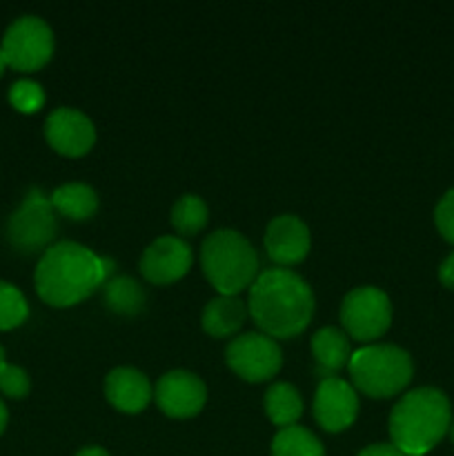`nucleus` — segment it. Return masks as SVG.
<instances>
[{"label":"nucleus","mask_w":454,"mask_h":456,"mask_svg":"<svg viewBox=\"0 0 454 456\" xmlns=\"http://www.w3.org/2000/svg\"><path fill=\"white\" fill-rule=\"evenodd\" d=\"M452 408L448 396L436 387L405 392L390 414L392 445L405 456L430 452L448 435Z\"/></svg>","instance_id":"3"},{"label":"nucleus","mask_w":454,"mask_h":456,"mask_svg":"<svg viewBox=\"0 0 454 456\" xmlns=\"http://www.w3.org/2000/svg\"><path fill=\"white\" fill-rule=\"evenodd\" d=\"M359 456H405V454L399 452L392 444H374L369 445V448L361 450Z\"/></svg>","instance_id":"27"},{"label":"nucleus","mask_w":454,"mask_h":456,"mask_svg":"<svg viewBox=\"0 0 454 456\" xmlns=\"http://www.w3.org/2000/svg\"><path fill=\"white\" fill-rule=\"evenodd\" d=\"M265 414L279 428L296 426L303 414V401L296 387L292 383H274L265 392Z\"/></svg>","instance_id":"20"},{"label":"nucleus","mask_w":454,"mask_h":456,"mask_svg":"<svg viewBox=\"0 0 454 456\" xmlns=\"http://www.w3.org/2000/svg\"><path fill=\"white\" fill-rule=\"evenodd\" d=\"M29 316L27 298L16 285L0 281V332L20 328Z\"/></svg>","instance_id":"23"},{"label":"nucleus","mask_w":454,"mask_h":456,"mask_svg":"<svg viewBox=\"0 0 454 456\" xmlns=\"http://www.w3.org/2000/svg\"><path fill=\"white\" fill-rule=\"evenodd\" d=\"M29 374L25 372L18 365L3 363L0 365V392L9 399H22V396L29 395Z\"/></svg>","instance_id":"25"},{"label":"nucleus","mask_w":454,"mask_h":456,"mask_svg":"<svg viewBox=\"0 0 454 456\" xmlns=\"http://www.w3.org/2000/svg\"><path fill=\"white\" fill-rule=\"evenodd\" d=\"M4 67H7V61H4V53L3 49H0V76L4 74Z\"/></svg>","instance_id":"31"},{"label":"nucleus","mask_w":454,"mask_h":456,"mask_svg":"<svg viewBox=\"0 0 454 456\" xmlns=\"http://www.w3.org/2000/svg\"><path fill=\"white\" fill-rule=\"evenodd\" d=\"M439 281L445 285V288L454 289V252L441 263L439 267Z\"/></svg>","instance_id":"28"},{"label":"nucleus","mask_w":454,"mask_h":456,"mask_svg":"<svg viewBox=\"0 0 454 456\" xmlns=\"http://www.w3.org/2000/svg\"><path fill=\"white\" fill-rule=\"evenodd\" d=\"M76 456H109V454H107V450L92 445V448H83Z\"/></svg>","instance_id":"29"},{"label":"nucleus","mask_w":454,"mask_h":456,"mask_svg":"<svg viewBox=\"0 0 454 456\" xmlns=\"http://www.w3.org/2000/svg\"><path fill=\"white\" fill-rule=\"evenodd\" d=\"M450 439H452V445H454V419H452V423H450Z\"/></svg>","instance_id":"32"},{"label":"nucleus","mask_w":454,"mask_h":456,"mask_svg":"<svg viewBox=\"0 0 454 456\" xmlns=\"http://www.w3.org/2000/svg\"><path fill=\"white\" fill-rule=\"evenodd\" d=\"M310 230L305 223L292 214L272 218L265 230V252L276 265H296L310 252Z\"/></svg>","instance_id":"14"},{"label":"nucleus","mask_w":454,"mask_h":456,"mask_svg":"<svg viewBox=\"0 0 454 456\" xmlns=\"http://www.w3.org/2000/svg\"><path fill=\"white\" fill-rule=\"evenodd\" d=\"M49 200L58 214L71 218V221L92 218L98 209V194L93 191V187L85 185V183H67V185L56 187Z\"/></svg>","instance_id":"18"},{"label":"nucleus","mask_w":454,"mask_h":456,"mask_svg":"<svg viewBox=\"0 0 454 456\" xmlns=\"http://www.w3.org/2000/svg\"><path fill=\"white\" fill-rule=\"evenodd\" d=\"M247 314V305L239 297H216L205 305L203 330L214 338L231 337L243 328Z\"/></svg>","instance_id":"17"},{"label":"nucleus","mask_w":454,"mask_h":456,"mask_svg":"<svg viewBox=\"0 0 454 456\" xmlns=\"http://www.w3.org/2000/svg\"><path fill=\"white\" fill-rule=\"evenodd\" d=\"M7 419H9L7 408H4V403H3V401H0V435H3L4 428H7Z\"/></svg>","instance_id":"30"},{"label":"nucleus","mask_w":454,"mask_h":456,"mask_svg":"<svg viewBox=\"0 0 454 456\" xmlns=\"http://www.w3.org/2000/svg\"><path fill=\"white\" fill-rule=\"evenodd\" d=\"M172 221L174 230L182 236H194L207 225L209 221V209L205 200L196 194H185L174 203L172 208Z\"/></svg>","instance_id":"22"},{"label":"nucleus","mask_w":454,"mask_h":456,"mask_svg":"<svg viewBox=\"0 0 454 456\" xmlns=\"http://www.w3.org/2000/svg\"><path fill=\"white\" fill-rule=\"evenodd\" d=\"M314 307V292L307 281L288 267L261 272L249 288V316L274 341L301 334L310 325Z\"/></svg>","instance_id":"2"},{"label":"nucleus","mask_w":454,"mask_h":456,"mask_svg":"<svg viewBox=\"0 0 454 456\" xmlns=\"http://www.w3.org/2000/svg\"><path fill=\"white\" fill-rule=\"evenodd\" d=\"M114 274V263L85 245L62 240L45 249L36 265V292L47 305L71 307L92 297Z\"/></svg>","instance_id":"1"},{"label":"nucleus","mask_w":454,"mask_h":456,"mask_svg":"<svg viewBox=\"0 0 454 456\" xmlns=\"http://www.w3.org/2000/svg\"><path fill=\"white\" fill-rule=\"evenodd\" d=\"M352 383L372 399H390L403 392L412 381V359L399 346H368L352 352L347 363Z\"/></svg>","instance_id":"5"},{"label":"nucleus","mask_w":454,"mask_h":456,"mask_svg":"<svg viewBox=\"0 0 454 456\" xmlns=\"http://www.w3.org/2000/svg\"><path fill=\"white\" fill-rule=\"evenodd\" d=\"M9 102L20 114H36L45 105V92L34 80H18L9 89Z\"/></svg>","instance_id":"24"},{"label":"nucleus","mask_w":454,"mask_h":456,"mask_svg":"<svg viewBox=\"0 0 454 456\" xmlns=\"http://www.w3.org/2000/svg\"><path fill=\"white\" fill-rule=\"evenodd\" d=\"M343 332L361 343L383 337L392 323V303L383 289L363 285L345 294L341 303Z\"/></svg>","instance_id":"6"},{"label":"nucleus","mask_w":454,"mask_h":456,"mask_svg":"<svg viewBox=\"0 0 454 456\" xmlns=\"http://www.w3.org/2000/svg\"><path fill=\"white\" fill-rule=\"evenodd\" d=\"M3 363H7V361H4V350H3V346H0V365Z\"/></svg>","instance_id":"33"},{"label":"nucleus","mask_w":454,"mask_h":456,"mask_svg":"<svg viewBox=\"0 0 454 456\" xmlns=\"http://www.w3.org/2000/svg\"><path fill=\"white\" fill-rule=\"evenodd\" d=\"M154 396L163 414L172 419H190L203 410L207 401V387L194 372L172 370L158 379Z\"/></svg>","instance_id":"10"},{"label":"nucleus","mask_w":454,"mask_h":456,"mask_svg":"<svg viewBox=\"0 0 454 456\" xmlns=\"http://www.w3.org/2000/svg\"><path fill=\"white\" fill-rule=\"evenodd\" d=\"M191 248L178 236L151 240L141 256V274L154 285L176 283L190 272Z\"/></svg>","instance_id":"12"},{"label":"nucleus","mask_w":454,"mask_h":456,"mask_svg":"<svg viewBox=\"0 0 454 456\" xmlns=\"http://www.w3.org/2000/svg\"><path fill=\"white\" fill-rule=\"evenodd\" d=\"M434 223L436 230L441 232V236H443L448 243L454 245V187L450 191H445L443 199L436 203Z\"/></svg>","instance_id":"26"},{"label":"nucleus","mask_w":454,"mask_h":456,"mask_svg":"<svg viewBox=\"0 0 454 456\" xmlns=\"http://www.w3.org/2000/svg\"><path fill=\"white\" fill-rule=\"evenodd\" d=\"M45 138L62 156H85L96 142V129L89 116L71 107H58L45 120Z\"/></svg>","instance_id":"13"},{"label":"nucleus","mask_w":454,"mask_h":456,"mask_svg":"<svg viewBox=\"0 0 454 456\" xmlns=\"http://www.w3.org/2000/svg\"><path fill=\"white\" fill-rule=\"evenodd\" d=\"M272 456H325L323 444L307 428H280L272 441Z\"/></svg>","instance_id":"21"},{"label":"nucleus","mask_w":454,"mask_h":456,"mask_svg":"<svg viewBox=\"0 0 454 456\" xmlns=\"http://www.w3.org/2000/svg\"><path fill=\"white\" fill-rule=\"evenodd\" d=\"M359 396L354 386L338 377L320 379L314 396V419L323 430L343 432L356 421Z\"/></svg>","instance_id":"11"},{"label":"nucleus","mask_w":454,"mask_h":456,"mask_svg":"<svg viewBox=\"0 0 454 456\" xmlns=\"http://www.w3.org/2000/svg\"><path fill=\"white\" fill-rule=\"evenodd\" d=\"M9 240L20 252H38L47 248L49 240L56 236V218H53L52 200L45 199L40 191H31L9 221Z\"/></svg>","instance_id":"9"},{"label":"nucleus","mask_w":454,"mask_h":456,"mask_svg":"<svg viewBox=\"0 0 454 456\" xmlns=\"http://www.w3.org/2000/svg\"><path fill=\"white\" fill-rule=\"evenodd\" d=\"M102 301L114 314L134 316L145 307V289L132 276H111L102 285Z\"/></svg>","instance_id":"19"},{"label":"nucleus","mask_w":454,"mask_h":456,"mask_svg":"<svg viewBox=\"0 0 454 456\" xmlns=\"http://www.w3.org/2000/svg\"><path fill=\"white\" fill-rule=\"evenodd\" d=\"M105 396L120 412L138 414L150 405L154 387L141 370L114 368L105 379Z\"/></svg>","instance_id":"15"},{"label":"nucleus","mask_w":454,"mask_h":456,"mask_svg":"<svg viewBox=\"0 0 454 456\" xmlns=\"http://www.w3.org/2000/svg\"><path fill=\"white\" fill-rule=\"evenodd\" d=\"M7 67L16 71H36L53 53V31L43 18L22 16L7 27L0 45Z\"/></svg>","instance_id":"7"},{"label":"nucleus","mask_w":454,"mask_h":456,"mask_svg":"<svg viewBox=\"0 0 454 456\" xmlns=\"http://www.w3.org/2000/svg\"><path fill=\"white\" fill-rule=\"evenodd\" d=\"M203 274L221 297H239L258 279V254L236 230H216L200 245Z\"/></svg>","instance_id":"4"},{"label":"nucleus","mask_w":454,"mask_h":456,"mask_svg":"<svg viewBox=\"0 0 454 456\" xmlns=\"http://www.w3.org/2000/svg\"><path fill=\"white\" fill-rule=\"evenodd\" d=\"M312 356H314L320 377H336L338 370L345 368L352 359L350 337L338 328H329V325L320 328L312 337Z\"/></svg>","instance_id":"16"},{"label":"nucleus","mask_w":454,"mask_h":456,"mask_svg":"<svg viewBox=\"0 0 454 456\" xmlns=\"http://www.w3.org/2000/svg\"><path fill=\"white\" fill-rule=\"evenodd\" d=\"M225 361L231 372L249 383L270 381L283 365L279 343L263 332H245L231 338L225 350Z\"/></svg>","instance_id":"8"}]
</instances>
